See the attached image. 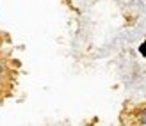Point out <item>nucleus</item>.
Listing matches in <instances>:
<instances>
[{"instance_id":"1","label":"nucleus","mask_w":146,"mask_h":126,"mask_svg":"<svg viewBox=\"0 0 146 126\" xmlns=\"http://www.w3.org/2000/svg\"><path fill=\"white\" fill-rule=\"evenodd\" d=\"M135 121H137V124H143V126H146V107H143L139 112H137V115H135Z\"/></svg>"},{"instance_id":"2","label":"nucleus","mask_w":146,"mask_h":126,"mask_svg":"<svg viewBox=\"0 0 146 126\" xmlns=\"http://www.w3.org/2000/svg\"><path fill=\"white\" fill-rule=\"evenodd\" d=\"M5 75H7V66H5V62L0 61V87H4V84H5Z\"/></svg>"},{"instance_id":"3","label":"nucleus","mask_w":146,"mask_h":126,"mask_svg":"<svg viewBox=\"0 0 146 126\" xmlns=\"http://www.w3.org/2000/svg\"><path fill=\"white\" fill-rule=\"evenodd\" d=\"M137 50H139V53H141L143 57H146V39L139 44V48H137Z\"/></svg>"},{"instance_id":"4","label":"nucleus","mask_w":146,"mask_h":126,"mask_svg":"<svg viewBox=\"0 0 146 126\" xmlns=\"http://www.w3.org/2000/svg\"><path fill=\"white\" fill-rule=\"evenodd\" d=\"M0 92H2V87H0Z\"/></svg>"}]
</instances>
